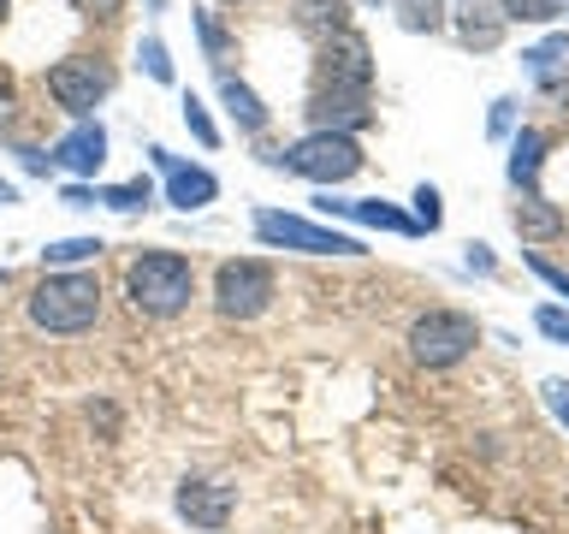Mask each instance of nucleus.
Instances as JSON below:
<instances>
[{"mask_svg":"<svg viewBox=\"0 0 569 534\" xmlns=\"http://www.w3.org/2000/svg\"><path fill=\"white\" fill-rule=\"evenodd\" d=\"M315 131H362L373 119V48L362 30H338L315 48Z\"/></svg>","mask_w":569,"mask_h":534,"instance_id":"1","label":"nucleus"},{"mask_svg":"<svg viewBox=\"0 0 569 534\" xmlns=\"http://www.w3.org/2000/svg\"><path fill=\"white\" fill-rule=\"evenodd\" d=\"M124 297H131L137 315L149 320H172L190 309L196 297V267L178 249H142V256L124 267Z\"/></svg>","mask_w":569,"mask_h":534,"instance_id":"2","label":"nucleus"},{"mask_svg":"<svg viewBox=\"0 0 569 534\" xmlns=\"http://www.w3.org/2000/svg\"><path fill=\"white\" fill-rule=\"evenodd\" d=\"M30 320L42 333H60V338H71V333H89L101 320V285H96V274H42V285L30 291Z\"/></svg>","mask_w":569,"mask_h":534,"instance_id":"3","label":"nucleus"},{"mask_svg":"<svg viewBox=\"0 0 569 534\" xmlns=\"http://www.w3.org/2000/svg\"><path fill=\"white\" fill-rule=\"evenodd\" d=\"M267 167H284V172L309 178L320 190H332V185H345V178L362 172V142L345 137V131H309V137H297L291 149L267 155Z\"/></svg>","mask_w":569,"mask_h":534,"instance_id":"4","label":"nucleus"},{"mask_svg":"<svg viewBox=\"0 0 569 534\" xmlns=\"http://www.w3.org/2000/svg\"><path fill=\"white\" fill-rule=\"evenodd\" d=\"M256 238L273 244V249H302V256H362V238L350 231H332L309 220V214H284V208H256Z\"/></svg>","mask_w":569,"mask_h":534,"instance_id":"5","label":"nucleus"},{"mask_svg":"<svg viewBox=\"0 0 569 534\" xmlns=\"http://www.w3.org/2000/svg\"><path fill=\"white\" fill-rule=\"evenodd\" d=\"M475 345H480V320L462 315V309H427V315H416V327H409V356H416L421 368H451Z\"/></svg>","mask_w":569,"mask_h":534,"instance_id":"6","label":"nucleus"},{"mask_svg":"<svg viewBox=\"0 0 569 534\" xmlns=\"http://www.w3.org/2000/svg\"><path fill=\"white\" fill-rule=\"evenodd\" d=\"M273 267L261 256H238V261H220V274H213V309L226 320H256L267 303H273Z\"/></svg>","mask_w":569,"mask_h":534,"instance_id":"7","label":"nucleus"},{"mask_svg":"<svg viewBox=\"0 0 569 534\" xmlns=\"http://www.w3.org/2000/svg\"><path fill=\"white\" fill-rule=\"evenodd\" d=\"M48 96L66 107V113L89 119L96 107L113 96V66L107 60H89V53H71V60H53L48 66Z\"/></svg>","mask_w":569,"mask_h":534,"instance_id":"8","label":"nucleus"},{"mask_svg":"<svg viewBox=\"0 0 569 534\" xmlns=\"http://www.w3.org/2000/svg\"><path fill=\"white\" fill-rule=\"evenodd\" d=\"M315 214H327V220H356V226H380V231H398V238H421L416 214L380 202V196H332V190H315L309 196Z\"/></svg>","mask_w":569,"mask_h":534,"instance_id":"9","label":"nucleus"},{"mask_svg":"<svg viewBox=\"0 0 569 534\" xmlns=\"http://www.w3.org/2000/svg\"><path fill=\"white\" fill-rule=\"evenodd\" d=\"M149 160L160 172H167V202L178 214H196V208H208L213 196H220V178H213L208 167H184L172 149H160V142H149Z\"/></svg>","mask_w":569,"mask_h":534,"instance_id":"10","label":"nucleus"},{"mask_svg":"<svg viewBox=\"0 0 569 534\" xmlns=\"http://www.w3.org/2000/svg\"><path fill=\"white\" fill-rule=\"evenodd\" d=\"M172 505L190 528H208V534H220L231 523V487H220V481H178Z\"/></svg>","mask_w":569,"mask_h":534,"instance_id":"11","label":"nucleus"},{"mask_svg":"<svg viewBox=\"0 0 569 534\" xmlns=\"http://www.w3.org/2000/svg\"><path fill=\"white\" fill-rule=\"evenodd\" d=\"M101 160H107V131H101V119H78L60 142H53V167H66L71 178H96Z\"/></svg>","mask_w":569,"mask_h":534,"instance_id":"12","label":"nucleus"},{"mask_svg":"<svg viewBox=\"0 0 569 534\" xmlns=\"http://www.w3.org/2000/svg\"><path fill=\"white\" fill-rule=\"evenodd\" d=\"M291 24L320 48L327 36L350 30V0H291Z\"/></svg>","mask_w":569,"mask_h":534,"instance_id":"13","label":"nucleus"},{"mask_svg":"<svg viewBox=\"0 0 569 534\" xmlns=\"http://www.w3.org/2000/svg\"><path fill=\"white\" fill-rule=\"evenodd\" d=\"M510 226L522 231L528 244H546V238H558V231H563V208L546 202V196L533 190V196H522V202L510 208Z\"/></svg>","mask_w":569,"mask_h":534,"instance_id":"14","label":"nucleus"},{"mask_svg":"<svg viewBox=\"0 0 569 534\" xmlns=\"http://www.w3.org/2000/svg\"><path fill=\"white\" fill-rule=\"evenodd\" d=\"M505 24H510V18L498 12V0H469V7L457 12V36H462L469 48H480V53L498 48V36H505Z\"/></svg>","mask_w":569,"mask_h":534,"instance_id":"15","label":"nucleus"},{"mask_svg":"<svg viewBox=\"0 0 569 534\" xmlns=\"http://www.w3.org/2000/svg\"><path fill=\"white\" fill-rule=\"evenodd\" d=\"M540 160H546V131L522 125V131L510 137V185L522 196H533V185H540Z\"/></svg>","mask_w":569,"mask_h":534,"instance_id":"16","label":"nucleus"},{"mask_svg":"<svg viewBox=\"0 0 569 534\" xmlns=\"http://www.w3.org/2000/svg\"><path fill=\"white\" fill-rule=\"evenodd\" d=\"M220 101H226V113L238 119V131H267V107H261V96L243 78L220 71Z\"/></svg>","mask_w":569,"mask_h":534,"instance_id":"17","label":"nucleus"},{"mask_svg":"<svg viewBox=\"0 0 569 534\" xmlns=\"http://www.w3.org/2000/svg\"><path fill=\"white\" fill-rule=\"evenodd\" d=\"M101 238H53L42 244V267L48 274H71V267H83V261H101Z\"/></svg>","mask_w":569,"mask_h":534,"instance_id":"18","label":"nucleus"},{"mask_svg":"<svg viewBox=\"0 0 569 534\" xmlns=\"http://www.w3.org/2000/svg\"><path fill=\"white\" fill-rule=\"evenodd\" d=\"M522 71L533 83H558V71H569V36H546L540 48L522 53Z\"/></svg>","mask_w":569,"mask_h":534,"instance_id":"19","label":"nucleus"},{"mask_svg":"<svg viewBox=\"0 0 569 534\" xmlns=\"http://www.w3.org/2000/svg\"><path fill=\"white\" fill-rule=\"evenodd\" d=\"M96 202H101V208H113V214H142V208L154 202V185H149V178H124V185H101V190H96Z\"/></svg>","mask_w":569,"mask_h":534,"instance_id":"20","label":"nucleus"},{"mask_svg":"<svg viewBox=\"0 0 569 534\" xmlns=\"http://www.w3.org/2000/svg\"><path fill=\"white\" fill-rule=\"evenodd\" d=\"M398 24L409 36H439L445 30V0H398Z\"/></svg>","mask_w":569,"mask_h":534,"instance_id":"21","label":"nucleus"},{"mask_svg":"<svg viewBox=\"0 0 569 534\" xmlns=\"http://www.w3.org/2000/svg\"><path fill=\"white\" fill-rule=\"evenodd\" d=\"M178 113H184V125H190V137L202 142V149H220V125L208 119V107H202V96H190V89H184V101H178Z\"/></svg>","mask_w":569,"mask_h":534,"instance_id":"22","label":"nucleus"},{"mask_svg":"<svg viewBox=\"0 0 569 534\" xmlns=\"http://www.w3.org/2000/svg\"><path fill=\"white\" fill-rule=\"evenodd\" d=\"M137 66L149 71L154 83H172V78H178V71H172V53H167V42H160L154 30H149V36H142V42H137Z\"/></svg>","mask_w":569,"mask_h":534,"instance_id":"23","label":"nucleus"},{"mask_svg":"<svg viewBox=\"0 0 569 534\" xmlns=\"http://www.w3.org/2000/svg\"><path fill=\"white\" fill-rule=\"evenodd\" d=\"M196 36H202V48H208V60H213V66H220V71H226V53H231V30L220 24V18H213L208 7H202V12H196Z\"/></svg>","mask_w":569,"mask_h":534,"instance_id":"24","label":"nucleus"},{"mask_svg":"<svg viewBox=\"0 0 569 534\" xmlns=\"http://www.w3.org/2000/svg\"><path fill=\"white\" fill-rule=\"evenodd\" d=\"M498 12H505V18H528V24H551V18L563 12V0H498Z\"/></svg>","mask_w":569,"mask_h":534,"instance_id":"25","label":"nucleus"},{"mask_svg":"<svg viewBox=\"0 0 569 534\" xmlns=\"http://www.w3.org/2000/svg\"><path fill=\"white\" fill-rule=\"evenodd\" d=\"M533 327H540L551 345H569V309H558V303H540V309H533Z\"/></svg>","mask_w":569,"mask_h":534,"instance_id":"26","label":"nucleus"},{"mask_svg":"<svg viewBox=\"0 0 569 534\" xmlns=\"http://www.w3.org/2000/svg\"><path fill=\"white\" fill-rule=\"evenodd\" d=\"M416 226L421 231H439L445 226V208H439V190L433 185H416Z\"/></svg>","mask_w":569,"mask_h":534,"instance_id":"27","label":"nucleus"},{"mask_svg":"<svg viewBox=\"0 0 569 534\" xmlns=\"http://www.w3.org/2000/svg\"><path fill=\"white\" fill-rule=\"evenodd\" d=\"M522 261H528V274H540V279H546L551 291H558V297H569V267H558V261H546L540 249H528Z\"/></svg>","mask_w":569,"mask_h":534,"instance_id":"28","label":"nucleus"},{"mask_svg":"<svg viewBox=\"0 0 569 534\" xmlns=\"http://www.w3.org/2000/svg\"><path fill=\"white\" fill-rule=\"evenodd\" d=\"M540 398H546L551 416H558V422L569 427V380H546V386H540Z\"/></svg>","mask_w":569,"mask_h":534,"instance_id":"29","label":"nucleus"},{"mask_svg":"<svg viewBox=\"0 0 569 534\" xmlns=\"http://www.w3.org/2000/svg\"><path fill=\"white\" fill-rule=\"evenodd\" d=\"M462 267H469V274H480V279H492L498 274V256L487 244H469V256H462Z\"/></svg>","mask_w":569,"mask_h":534,"instance_id":"30","label":"nucleus"},{"mask_svg":"<svg viewBox=\"0 0 569 534\" xmlns=\"http://www.w3.org/2000/svg\"><path fill=\"white\" fill-rule=\"evenodd\" d=\"M510 125H516V101H510V96H498V101H492L487 131H492V137H510Z\"/></svg>","mask_w":569,"mask_h":534,"instance_id":"31","label":"nucleus"},{"mask_svg":"<svg viewBox=\"0 0 569 534\" xmlns=\"http://www.w3.org/2000/svg\"><path fill=\"white\" fill-rule=\"evenodd\" d=\"M60 202H66V208H96V190H89L83 178H71V185L60 190Z\"/></svg>","mask_w":569,"mask_h":534,"instance_id":"32","label":"nucleus"},{"mask_svg":"<svg viewBox=\"0 0 569 534\" xmlns=\"http://www.w3.org/2000/svg\"><path fill=\"white\" fill-rule=\"evenodd\" d=\"M18 160H24V172H48L53 167V155H42V149H18Z\"/></svg>","mask_w":569,"mask_h":534,"instance_id":"33","label":"nucleus"},{"mask_svg":"<svg viewBox=\"0 0 569 534\" xmlns=\"http://www.w3.org/2000/svg\"><path fill=\"white\" fill-rule=\"evenodd\" d=\"M78 7H83L89 18H113V12L124 7V0H78Z\"/></svg>","mask_w":569,"mask_h":534,"instance_id":"34","label":"nucleus"},{"mask_svg":"<svg viewBox=\"0 0 569 534\" xmlns=\"http://www.w3.org/2000/svg\"><path fill=\"white\" fill-rule=\"evenodd\" d=\"M18 202V185H12V178H0V208H12Z\"/></svg>","mask_w":569,"mask_h":534,"instance_id":"35","label":"nucleus"},{"mask_svg":"<svg viewBox=\"0 0 569 534\" xmlns=\"http://www.w3.org/2000/svg\"><path fill=\"white\" fill-rule=\"evenodd\" d=\"M7 7H12V0H0V18H7Z\"/></svg>","mask_w":569,"mask_h":534,"instance_id":"36","label":"nucleus"},{"mask_svg":"<svg viewBox=\"0 0 569 534\" xmlns=\"http://www.w3.org/2000/svg\"><path fill=\"white\" fill-rule=\"evenodd\" d=\"M0 285H7V267H0Z\"/></svg>","mask_w":569,"mask_h":534,"instance_id":"37","label":"nucleus"}]
</instances>
